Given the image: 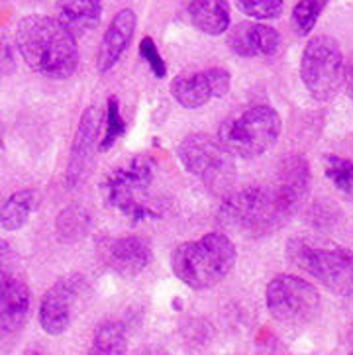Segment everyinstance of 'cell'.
I'll list each match as a JSON object with an SVG mask.
<instances>
[{
	"label": "cell",
	"instance_id": "6da1fadb",
	"mask_svg": "<svg viewBox=\"0 0 353 355\" xmlns=\"http://www.w3.org/2000/svg\"><path fill=\"white\" fill-rule=\"evenodd\" d=\"M16 47L26 65L47 79H69L79 67L77 37L58 18H22L16 26Z\"/></svg>",
	"mask_w": 353,
	"mask_h": 355
},
{
	"label": "cell",
	"instance_id": "7a4b0ae2",
	"mask_svg": "<svg viewBox=\"0 0 353 355\" xmlns=\"http://www.w3.org/2000/svg\"><path fill=\"white\" fill-rule=\"evenodd\" d=\"M238 261L234 241L222 232H210L198 240L181 243L171 257V269L193 291H208L220 285Z\"/></svg>",
	"mask_w": 353,
	"mask_h": 355
},
{
	"label": "cell",
	"instance_id": "3957f363",
	"mask_svg": "<svg viewBox=\"0 0 353 355\" xmlns=\"http://www.w3.org/2000/svg\"><path fill=\"white\" fill-rule=\"evenodd\" d=\"M286 259L336 295L353 293V252L316 236H295L286 243Z\"/></svg>",
	"mask_w": 353,
	"mask_h": 355
},
{
	"label": "cell",
	"instance_id": "277c9868",
	"mask_svg": "<svg viewBox=\"0 0 353 355\" xmlns=\"http://www.w3.org/2000/svg\"><path fill=\"white\" fill-rule=\"evenodd\" d=\"M155 181V165L148 157H134L122 167H116L101 184L104 205L132 222L157 218L151 187Z\"/></svg>",
	"mask_w": 353,
	"mask_h": 355
},
{
	"label": "cell",
	"instance_id": "5b68a950",
	"mask_svg": "<svg viewBox=\"0 0 353 355\" xmlns=\"http://www.w3.org/2000/svg\"><path fill=\"white\" fill-rule=\"evenodd\" d=\"M218 218L224 226L239 230L248 236H263L277 230L286 214L273 189L248 187L228 195L218 208Z\"/></svg>",
	"mask_w": 353,
	"mask_h": 355
},
{
	"label": "cell",
	"instance_id": "8992f818",
	"mask_svg": "<svg viewBox=\"0 0 353 355\" xmlns=\"http://www.w3.org/2000/svg\"><path fill=\"white\" fill-rule=\"evenodd\" d=\"M281 128V116L273 106L257 104L224 122L218 130V139L232 155L241 159H255L277 144Z\"/></svg>",
	"mask_w": 353,
	"mask_h": 355
},
{
	"label": "cell",
	"instance_id": "52a82bcc",
	"mask_svg": "<svg viewBox=\"0 0 353 355\" xmlns=\"http://www.w3.org/2000/svg\"><path fill=\"white\" fill-rule=\"evenodd\" d=\"M300 79L310 96L330 101L345 83V59L340 44L330 35H314L302 51Z\"/></svg>",
	"mask_w": 353,
	"mask_h": 355
},
{
	"label": "cell",
	"instance_id": "ba28073f",
	"mask_svg": "<svg viewBox=\"0 0 353 355\" xmlns=\"http://www.w3.org/2000/svg\"><path fill=\"white\" fill-rule=\"evenodd\" d=\"M265 304L275 320L285 326H304L320 310V293L296 275H277L265 291Z\"/></svg>",
	"mask_w": 353,
	"mask_h": 355
},
{
	"label": "cell",
	"instance_id": "9c48e42d",
	"mask_svg": "<svg viewBox=\"0 0 353 355\" xmlns=\"http://www.w3.org/2000/svg\"><path fill=\"white\" fill-rule=\"evenodd\" d=\"M177 157L184 171L194 175L203 183L216 187L232 177V153L222 141L208 134H191L182 139L177 149Z\"/></svg>",
	"mask_w": 353,
	"mask_h": 355
},
{
	"label": "cell",
	"instance_id": "30bf717a",
	"mask_svg": "<svg viewBox=\"0 0 353 355\" xmlns=\"http://www.w3.org/2000/svg\"><path fill=\"white\" fill-rule=\"evenodd\" d=\"M232 87L230 71L212 67V69L181 73L171 80V94L177 103L187 110L203 108L208 103L226 96Z\"/></svg>",
	"mask_w": 353,
	"mask_h": 355
},
{
	"label": "cell",
	"instance_id": "8fae6325",
	"mask_svg": "<svg viewBox=\"0 0 353 355\" xmlns=\"http://www.w3.org/2000/svg\"><path fill=\"white\" fill-rule=\"evenodd\" d=\"M101 122L103 114L96 104H91L79 120V126L75 132V139L71 144V153H69L67 173H65V183L69 189L79 187L91 167L92 155L96 149V139L101 132Z\"/></svg>",
	"mask_w": 353,
	"mask_h": 355
},
{
	"label": "cell",
	"instance_id": "7c38bea8",
	"mask_svg": "<svg viewBox=\"0 0 353 355\" xmlns=\"http://www.w3.org/2000/svg\"><path fill=\"white\" fill-rule=\"evenodd\" d=\"M80 277H61L42 298L40 304V326L49 336H61L69 330L73 320V304L77 300Z\"/></svg>",
	"mask_w": 353,
	"mask_h": 355
},
{
	"label": "cell",
	"instance_id": "4fadbf2b",
	"mask_svg": "<svg viewBox=\"0 0 353 355\" xmlns=\"http://www.w3.org/2000/svg\"><path fill=\"white\" fill-rule=\"evenodd\" d=\"M228 46L238 58H271L279 51L281 35L269 24L250 20L228 28Z\"/></svg>",
	"mask_w": 353,
	"mask_h": 355
},
{
	"label": "cell",
	"instance_id": "5bb4252c",
	"mask_svg": "<svg viewBox=\"0 0 353 355\" xmlns=\"http://www.w3.org/2000/svg\"><path fill=\"white\" fill-rule=\"evenodd\" d=\"M271 189L275 191L286 216H293L298 207L307 200L310 191V167L307 159L302 155L286 157L279 167L277 183Z\"/></svg>",
	"mask_w": 353,
	"mask_h": 355
},
{
	"label": "cell",
	"instance_id": "9a60e30c",
	"mask_svg": "<svg viewBox=\"0 0 353 355\" xmlns=\"http://www.w3.org/2000/svg\"><path fill=\"white\" fill-rule=\"evenodd\" d=\"M134 34H136V14L132 8H122L106 28L98 46L96 69L101 75L114 69L116 63L122 59L126 49L132 44Z\"/></svg>",
	"mask_w": 353,
	"mask_h": 355
},
{
	"label": "cell",
	"instance_id": "2e32d148",
	"mask_svg": "<svg viewBox=\"0 0 353 355\" xmlns=\"http://www.w3.org/2000/svg\"><path fill=\"white\" fill-rule=\"evenodd\" d=\"M30 288L18 279H8L0 285V338L16 334L30 312Z\"/></svg>",
	"mask_w": 353,
	"mask_h": 355
},
{
	"label": "cell",
	"instance_id": "e0dca14e",
	"mask_svg": "<svg viewBox=\"0 0 353 355\" xmlns=\"http://www.w3.org/2000/svg\"><path fill=\"white\" fill-rule=\"evenodd\" d=\"M106 263L122 277H137L151 263V250L136 236L118 238L106 248Z\"/></svg>",
	"mask_w": 353,
	"mask_h": 355
},
{
	"label": "cell",
	"instance_id": "ac0fdd59",
	"mask_svg": "<svg viewBox=\"0 0 353 355\" xmlns=\"http://www.w3.org/2000/svg\"><path fill=\"white\" fill-rule=\"evenodd\" d=\"M103 16L101 0H58L55 18L75 37H83L92 32Z\"/></svg>",
	"mask_w": 353,
	"mask_h": 355
},
{
	"label": "cell",
	"instance_id": "d6986e66",
	"mask_svg": "<svg viewBox=\"0 0 353 355\" xmlns=\"http://www.w3.org/2000/svg\"><path fill=\"white\" fill-rule=\"evenodd\" d=\"M189 18L194 28L203 34H226L232 24L228 0H191Z\"/></svg>",
	"mask_w": 353,
	"mask_h": 355
},
{
	"label": "cell",
	"instance_id": "ffe728a7",
	"mask_svg": "<svg viewBox=\"0 0 353 355\" xmlns=\"http://www.w3.org/2000/svg\"><path fill=\"white\" fill-rule=\"evenodd\" d=\"M37 207V195L30 189H22L8 198L0 200V230L16 232L26 226Z\"/></svg>",
	"mask_w": 353,
	"mask_h": 355
},
{
	"label": "cell",
	"instance_id": "44dd1931",
	"mask_svg": "<svg viewBox=\"0 0 353 355\" xmlns=\"http://www.w3.org/2000/svg\"><path fill=\"white\" fill-rule=\"evenodd\" d=\"M128 349L126 328L122 322L108 320L101 324L94 332L91 345V354L98 355H122Z\"/></svg>",
	"mask_w": 353,
	"mask_h": 355
},
{
	"label": "cell",
	"instance_id": "7402d4cb",
	"mask_svg": "<svg viewBox=\"0 0 353 355\" xmlns=\"http://www.w3.org/2000/svg\"><path fill=\"white\" fill-rule=\"evenodd\" d=\"M89 226H91V218L87 210L79 207H69L58 216L55 232L61 243H75L89 232Z\"/></svg>",
	"mask_w": 353,
	"mask_h": 355
},
{
	"label": "cell",
	"instance_id": "603a6c76",
	"mask_svg": "<svg viewBox=\"0 0 353 355\" xmlns=\"http://www.w3.org/2000/svg\"><path fill=\"white\" fill-rule=\"evenodd\" d=\"M328 2L330 0H298L296 6L293 8V16H291L295 34H310L314 30L316 22H318V18L322 16L324 8L328 6Z\"/></svg>",
	"mask_w": 353,
	"mask_h": 355
},
{
	"label": "cell",
	"instance_id": "cb8c5ba5",
	"mask_svg": "<svg viewBox=\"0 0 353 355\" xmlns=\"http://www.w3.org/2000/svg\"><path fill=\"white\" fill-rule=\"evenodd\" d=\"M324 171L338 191L353 196V159H342L338 155H328L324 159Z\"/></svg>",
	"mask_w": 353,
	"mask_h": 355
},
{
	"label": "cell",
	"instance_id": "d4e9b609",
	"mask_svg": "<svg viewBox=\"0 0 353 355\" xmlns=\"http://www.w3.org/2000/svg\"><path fill=\"white\" fill-rule=\"evenodd\" d=\"M124 132L126 120L120 112V103L116 96H110L106 104V132H104V138L101 139V151L112 148L116 141L124 136Z\"/></svg>",
	"mask_w": 353,
	"mask_h": 355
},
{
	"label": "cell",
	"instance_id": "484cf974",
	"mask_svg": "<svg viewBox=\"0 0 353 355\" xmlns=\"http://www.w3.org/2000/svg\"><path fill=\"white\" fill-rule=\"evenodd\" d=\"M239 12L251 20H273L283 12V0H236Z\"/></svg>",
	"mask_w": 353,
	"mask_h": 355
},
{
	"label": "cell",
	"instance_id": "4316f807",
	"mask_svg": "<svg viewBox=\"0 0 353 355\" xmlns=\"http://www.w3.org/2000/svg\"><path fill=\"white\" fill-rule=\"evenodd\" d=\"M139 55L144 58V61L149 65L151 73L157 77V79H163L167 75V67H165V61L161 58L160 49L155 46V42L151 37H144L141 44H139Z\"/></svg>",
	"mask_w": 353,
	"mask_h": 355
},
{
	"label": "cell",
	"instance_id": "83f0119b",
	"mask_svg": "<svg viewBox=\"0 0 353 355\" xmlns=\"http://www.w3.org/2000/svg\"><path fill=\"white\" fill-rule=\"evenodd\" d=\"M16 255L6 241H0V285L8 279H14Z\"/></svg>",
	"mask_w": 353,
	"mask_h": 355
},
{
	"label": "cell",
	"instance_id": "f1b7e54d",
	"mask_svg": "<svg viewBox=\"0 0 353 355\" xmlns=\"http://www.w3.org/2000/svg\"><path fill=\"white\" fill-rule=\"evenodd\" d=\"M14 71V53L12 44L4 34H0V75H8Z\"/></svg>",
	"mask_w": 353,
	"mask_h": 355
},
{
	"label": "cell",
	"instance_id": "f546056e",
	"mask_svg": "<svg viewBox=\"0 0 353 355\" xmlns=\"http://www.w3.org/2000/svg\"><path fill=\"white\" fill-rule=\"evenodd\" d=\"M345 85H347V91H350V96H353V53L350 65H345Z\"/></svg>",
	"mask_w": 353,
	"mask_h": 355
},
{
	"label": "cell",
	"instance_id": "4dcf8cb0",
	"mask_svg": "<svg viewBox=\"0 0 353 355\" xmlns=\"http://www.w3.org/2000/svg\"><path fill=\"white\" fill-rule=\"evenodd\" d=\"M350 340H352V344H353V332L350 334Z\"/></svg>",
	"mask_w": 353,
	"mask_h": 355
},
{
	"label": "cell",
	"instance_id": "1f68e13d",
	"mask_svg": "<svg viewBox=\"0 0 353 355\" xmlns=\"http://www.w3.org/2000/svg\"><path fill=\"white\" fill-rule=\"evenodd\" d=\"M352 354H353V349H352Z\"/></svg>",
	"mask_w": 353,
	"mask_h": 355
},
{
	"label": "cell",
	"instance_id": "d6a6232c",
	"mask_svg": "<svg viewBox=\"0 0 353 355\" xmlns=\"http://www.w3.org/2000/svg\"><path fill=\"white\" fill-rule=\"evenodd\" d=\"M352 101H353V96H352Z\"/></svg>",
	"mask_w": 353,
	"mask_h": 355
}]
</instances>
